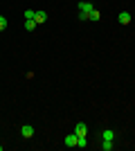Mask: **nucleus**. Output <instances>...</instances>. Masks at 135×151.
Segmentation results:
<instances>
[{
	"label": "nucleus",
	"mask_w": 135,
	"mask_h": 151,
	"mask_svg": "<svg viewBox=\"0 0 135 151\" xmlns=\"http://www.w3.org/2000/svg\"><path fill=\"white\" fill-rule=\"evenodd\" d=\"M95 7H92V2H88V0H84V2H79V20H90V12H92Z\"/></svg>",
	"instance_id": "f257e3e1"
},
{
	"label": "nucleus",
	"mask_w": 135,
	"mask_h": 151,
	"mask_svg": "<svg viewBox=\"0 0 135 151\" xmlns=\"http://www.w3.org/2000/svg\"><path fill=\"white\" fill-rule=\"evenodd\" d=\"M74 133H77L79 138H86V133H88V126H86L84 122H79V124H74Z\"/></svg>",
	"instance_id": "f03ea898"
},
{
	"label": "nucleus",
	"mask_w": 135,
	"mask_h": 151,
	"mask_svg": "<svg viewBox=\"0 0 135 151\" xmlns=\"http://www.w3.org/2000/svg\"><path fill=\"white\" fill-rule=\"evenodd\" d=\"M77 140H79L77 133H68V135H65V145L68 147H77Z\"/></svg>",
	"instance_id": "7ed1b4c3"
},
{
	"label": "nucleus",
	"mask_w": 135,
	"mask_h": 151,
	"mask_svg": "<svg viewBox=\"0 0 135 151\" xmlns=\"http://www.w3.org/2000/svg\"><path fill=\"white\" fill-rule=\"evenodd\" d=\"M117 20H119L122 25H129V23H131V20H133V18H131V14H129V12H119V16H117Z\"/></svg>",
	"instance_id": "20e7f679"
},
{
	"label": "nucleus",
	"mask_w": 135,
	"mask_h": 151,
	"mask_svg": "<svg viewBox=\"0 0 135 151\" xmlns=\"http://www.w3.org/2000/svg\"><path fill=\"white\" fill-rule=\"evenodd\" d=\"M20 133H23V138H32L34 135V126H29V124L20 126Z\"/></svg>",
	"instance_id": "39448f33"
},
{
	"label": "nucleus",
	"mask_w": 135,
	"mask_h": 151,
	"mask_svg": "<svg viewBox=\"0 0 135 151\" xmlns=\"http://www.w3.org/2000/svg\"><path fill=\"white\" fill-rule=\"evenodd\" d=\"M101 140H113V142H115V131H113V129L101 131Z\"/></svg>",
	"instance_id": "423d86ee"
},
{
	"label": "nucleus",
	"mask_w": 135,
	"mask_h": 151,
	"mask_svg": "<svg viewBox=\"0 0 135 151\" xmlns=\"http://www.w3.org/2000/svg\"><path fill=\"white\" fill-rule=\"evenodd\" d=\"M36 25H39V23H36L34 18H25V29L27 32H34V29H36Z\"/></svg>",
	"instance_id": "0eeeda50"
},
{
	"label": "nucleus",
	"mask_w": 135,
	"mask_h": 151,
	"mask_svg": "<svg viewBox=\"0 0 135 151\" xmlns=\"http://www.w3.org/2000/svg\"><path fill=\"white\" fill-rule=\"evenodd\" d=\"M101 149L104 151H113L115 149V142H113V140H101Z\"/></svg>",
	"instance_id": "6e6552de"
},
{
	"label": "nucleus",
	"mask_w": 135,
	"mask_h": 151,
	"mask_svg": "<svg viewBox=\"0 0 135 151\" xmlns=\"http://www.w3.org/2000/svg\"><path fill=\"white\" fill-rule=\"evenodd\" d=\"M34 20H36V23H39V25H41V23H45V20H47V14H45V12H36V16H34Z\"/></svg>",
	"instance_id": "1a4fd4ad"
},
{
	"label": "nucleus",
	"mask_w": 135,
	"mask_h": 151,
	"mask_svg": "<svg viewBox=\"0 0 135 151\" xmlns=\"http://www.w3.org/2000/svg\"><path fill=\"white\" fill-rule=\"evenodd\" d=\"M2 29H7V18H5V16H0V32H2Z\"/></svg>",
	"instance_id": "9d476101"
},
{
	"label": "nucleus",
	"mask_w": 135,
	"mask_h": 151,
	"mask_svg": "<svg viewBox=\"0 0 135 151\" xmlns=\"http://www.w3.org/2000/svg\"><path fill=\"white\" fill-rule=\"evenodd\" d=\"M90 20H99V12H97V9L90 12Z\"/></svg>",
	"instance_id": "9b49d317"
},
{
	"label": "nucleus",
	"mask_w": 135,
	"mask_h": 151,
	"mask_svg": "<svg viewBox=\"0 0 135 151\" xmlns=\"http://www.w3.org/2000/svg\"><path fill=\"white\" fill-rule=\"evenodd\" d=\"M34 16H36V12H32V9H27V12H25V18H34Z\"/></svg>",
	"instance_id": "f8f14e48"
},
{
	"label": "nucleus",
	"mask_w": 135,
	"mask_h": 151,
	"mask_svg": "<svg viewBox=\"0 0 135 151\" xmlns=\"http://www.w3.org/2000/svg\"><path fill=\"white\" fill-rule=\"evenodd\" d=\"M0 151H2V145H0Z\"/></svg>",
	"instance_id": "ddd939ff"
}]
</instances>
